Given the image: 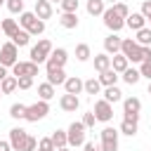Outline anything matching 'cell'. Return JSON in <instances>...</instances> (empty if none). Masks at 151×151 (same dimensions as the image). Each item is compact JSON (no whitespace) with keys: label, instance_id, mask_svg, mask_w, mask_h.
Returning a JSON list of instances; mask_svg holds the SVG:
<instances>
[{"label":"cell","instance_id":"obj_1","mask_svg":"<svg viewBox=\"0 0 151 151\" xmlns=\"http://www.w3.org/2000/svg\"><path fill=\"white\" fill-rule=\"evenodd\" d=\"M19 26H21L24 31H28L31 35H40V33L45 31V21L38 19L35 12H26V9L19 14Z\"/></svg>","mask_w":151,"mask_h":151},{"label":"cell","instance_id":"obj_2","mask_svg":"<svg viewBox=\"0 0 151 151\" xmlns=\"http://www.w3.org/2000/svg\"><path fill=\"white\" fill-rule=\"evenodd\" d=\"M52 50H54V47H52V42H50L47 38L38 40V42L31 47V61H33V64H38V66H40V64H45Z\"/></svg>","mask_w":151,"mask_h":151},{"label":"cell","instance_id":"obj_3","mask_svg":"<svg viewBox=\"0 0 151 151\" xmlns=\"http://www.w3.org/2000/svg\"><path fill=\"white\" fill-rule=\"evenodd\" d=\"M120 54L127 57V61H134V64H142L144 57H142V45L134 42V38H123L120 42Z\"/></svg>","mask_w":151,"mask_h":151},{"label":"cell","instance_id":"obj_4","mask_svg":"<svg viewBox=\"0 0 151 151\" xmlns=\"http://www.w3.org/2000/svg\"><path fill=\"white\" fill-rule=\"evenodd\" d=\"M47 113H50V104H47L45 99H40V101H35V104L26 106V116H24V120H28V123H38V120H42Z\"/></svg>","mask_w":151,"mask_h":151},{"label":"cell","instance_id":"obj_5","mask_svg":"<svg viewBox=\"0 0 151 151\" xmlns=\"http://www.w3.org/2000/svg\"><path fill=\"white\" fill-rule=\"evenodd\" d=\"M85 125H83V120H76V123H71L68 125V130H66V137H68V146H83L85 144Z\"/></svg>","mask_w":151,"mask_h":151},{"label":"cell","instance_id":"obj_6","mask_svg":"<svg viewBox=\"0 0 151 151\" xmlns=\"http://www.w3.org/2000/svg\"><path fill=\"white\" fill-rule=\"evenodd\" d=\"M17 61H19V47L9 40V42H5V45L0 47V64L7 66V68H12Z\"/></svg>","mask_w":151,"mask_h":151},{"label":"cell","instance_id":"obj_7","mask_svg":"<svg viewBox=\"0 0 151 151\" xmlns=\"http://www.w3.org/2000/svg\"><path fill=\"white\" fill-rule=\"evenodd\" d=\"M101 17H104V26H106L111 33H118V31L125 26V19H123V17H120V14H118L113 7H106Z\"/></svg>","mask_w":151,"mask_h":151},{"label":"cell","instance_id":"obj_8","mask_svg":"<svg viewBox=\"0 0 151 151\" xmlns=\"http://www.w3.org/2000/svg\"><path fill=\"white\" fill-rule=\"evenodd\" d=\"M118 130L116 127H104L101 130V144L99 149L101 151H118Z\"/></svg>","mask_w":151,"mask_h":151},{"label":"cell","instance_id":"obj_9","mask_svg":"<svg viewBox=\"0 0 151 151\" xmlns=\"http://www.w3.org/2000/svg\"><path fill=\"white\" fill-rule=\"evenodd\" d=\"M66 61H68V52H66L64 47H57V50L50 52V57H47V61H45V68H47V71H52V68H64Z\"/></svg>","mask_w":151,"mask_h":151},{"label":"cell","instance_id":"obj_10","mask_svg":"<svg viewBox=\"0 0 151 151\" xmlns=\"http://www.w3.org/2000/svg\"><path fill=\"white\" fill-rule=\"evenodd\" d=\"M92 113H94V118H97V120H101V123H109V120L113 118V104H109L106 99H99V101H94V109H92Z\"/></svg>","mask_w":151,"mask_h":151},{"label":"cell","instance_id":"obj_11","mask_svg":"<svg viewBox=\"0 0 151 151\" xmlns=\"http://www.w3.org/2000/svg\"><path fill=\"white\" fill-rule=\"evenodd\" d=\"M12 76L14 78H21V76H38V64H33L31 59L28 61H17L14 66H12Z\"/></svg>","mask_w":151,"mask_h":151},{"label":"cell","instance_id":"obj_12","mask_svg":"<svg viewBox=\"0 0 151 151\" xmlns=\"http://www.w3.org/2000/svg\"><path fill=\"white\" fill-rule=\"evenodd\" d=\"M26 137H28V132L24 127H12L9 130V146H12V151H24Z\"/></svg>","mask_w":151,"mask_h":151},{"label":"cell","instance_id":"obj_13","mask_svg":"<svg viewBox=\"0 0 151 151\" xmlns=\"http://www.w3.org/2000/svg\"><path fill=\"white\" fill-rule=\"evenodd\" d=\"M120 42H123V38H120L118 33L106 35V38H104V52H106V54H118V52H120Z\"/></svg>","mask_w":151,"mask_h":151},{"label":"cell","instance_id":"obj_14","mask_svg":"<svg viewBox=\"0 0 151 151\" xmlns=\"http://www.w3.org/2000/svg\"><path fill=\"white\" fill-rule=\"evenodd\" d=\"M125 26H127V28H132V31H139V28H144V26H146V19H144V14H142V12H130V14L125 17Z\"/></svg>","mask_w":151,"mask_h":151},{"label":"cell","instance_id":"obj_15","mask_svg":"<svg viewBox=\"0 0 151 151\" xmlns=\"http://www.w3.org/2000/svg\"><path fill=\"white\" fill-rule=\"evenodd\" d=\"M59 106H61V111H68V113H73L78 106H80V99H78V94H61V99H59Z\"/></svg>","mask_w":151,"mask_h":151},{"label":"cell","instance_id":"obj_16","mask_svg":"<svg viewBox=\"0 0 151 151\" xmlns=\"http://www.w3.org/2000/svg\"><path fill=\"white\" fill-rule=\"evenodd\" d=\"M33 12H35V17L38 19H50L52 17V2L50 0H35V7H33Z\"/></svg>","mask_w":151,"mask_h":151},{"label":"cell","instance_id":"obj_17","mask_svg":"<svg viewBox=\"0 0 151 151\" xmlns=\"http://www.w3.org/2000/svg\"><path fill=\"white\" fill-rule=\"evenodd\" d=\"M83 83H85V80H80L78 76H71V78L64 80V90H66L68 94H80V92H83Z\"/></svg>","mask_w":151,"mask_h":151},{"label":"cell","instance_id":"obj_18","mask_svg":"<svg viewBox=\"0 0 151 151\" xmlns=\"http://www.w3.org/2000/svg\"><path fill=\"white\" fill-rule=\"evenodd\" d=\"M59 26L61 28H78V12H61Z\"/></svg>","mask_w":151,"mask_h":151},{"label":"cell","instance_id":"obj_19","mask_svg":"<svg viewBox=\"0 0 151 151\" xmlns=\"http://www.w3.org/2000/svg\"><path fill=\"white\" fill-rule=\"evenodd\" d=\"M127 66H130V61H127L125 54H120V52H118V54H111V68H113L116 73H123Z\"/></svg>","mask_w":151,"mask_h":151},{"label":"cell","instance_id":"obj_20","mask_svg":"<svg viewBox=\"0 0 151 151\" xmlns=\"http://www.w3.org/2000/svg\"><path fill=\"white\" fill-rule=\"evenodd\" d=\"M118 78H120V73H116L113 68H106V71H101V73H99V83H101V87L116 85V83H118Z\"/></svg>","mask_w":151,"mask_h":151},{"label":"cell","instance_id":"obj_21","mask_svg":"<svg viewBox=\"0 0 151 151\" xmlns=\"http://www.w3.org/2000/svg\"><path fill=\"white\" fill-rule=\"evenodd\" d=\"M0 31H2L7 38H12V35L19 31V21H17V19H2V21H0Z\"/></svg>","mask_w":151,"mask_h":151},{"label":"cell","instance_id":"obj_22","mask_svg":"<svg viewBox=\"0 0 151 151\" xmlns=\"http://www.w3.org/2000/svg\"><path fill=\"white\" fill-rule=\"evenodd\" d=\"M64 80H66V71H64V68H52V71H47V83H50V85H64Z\"/></svg>","mask_w":151,"mask_h":151},{"label":"cell","instance_id":"obj_23","mask_svg":"<svg viewBox=\"0 0 151 151\" xmlns=\"http://www.w3.org/2000/svg\"><path fill=\"white\" fill-rule=\"evenodd\" d=\"M139 111H142V101L137 97L123 99V113H139Z\"/></svg>","mask_w":151,"mask_h":151},{"label":"cell","instance_id":"obj_24","mask_svg":"<svg viewBox=\"0 0 151 151\" xmlns=\"http://www.w3.org/2000/svg\"><path fill=\"white\" fill-rule=\"evenodd\" d=\"M106 9V2L104 0H87V14L90 17H101Z\"/></svg>","mask_w":151,"mask_h":151},{"label":"cell","instance_id":"obj_25","mask_svg":"<svg viewBox=\"0 0 151 151\" xmlns=\"http://www.w3.org/2000/svg\"><path fill=\"white\" fill-rule=\"evenodd\" d=\"M94 68L101 73V71H106V68H111V54H106V52H101V54H94Z\"/></svg>","mask_w":151,"mask_h":151},{"label":"cell","instance_id":"obj_26","mask_svg":"<svg viewBox=\"0 0 151 151\" xmlns=\"http://www.w3.org/2000/svg\"><path fill=\"white\" fill-rule=\"evenodd\" d=\"M104 99H106L109 104H116V101L123 99V92H120L116 85H109V87H104Z\"/></svg>","mask_w":151,"mask_h":151},{"label":"cell","instance_id":"obj_27","mask_svg":"<svg viewBox=\"0 0 151 151\" xmlns=\"http://www.w3.org/2000/svg\"><path fill=\"white\" fill-rule=\"evenodd\" d=\"M50 139H52V144H54V149H61V146H68V137H66V130H54V132L50 134Z\"/></svg>","mask_w":151,"mask_h":151},{"label":"cell","instance_id":"obj_28","mask_svg":"<svg viewBox=\"0 0 151 151\" xmlns=\"http://www.w3.org/2000/svg\"><path fill=\"white\" fill-rule=\"evenodd\" d=\"M120 78H123V80H125L127 85H137L142 76H139V68H130V66H127V68H125V71L120 73Z\"/></svg>","mask_w":151,"mask_h":151},{"label":"cell","instance_id":"obj_29","mask_svg":"<svg viewBox=\"0 0 151 151\" xmlns=\"http://www.w3.org/2000/svg\"><path fill=\"white\" fill-rule=\"evenodd\" d=\"M83 92H87V94H99V92H101L99 78H87V80L83 83Z\"/></svg>","mask_w":151,"mask_h":151},{"label":"cell","instance_id":"obj_30","mask_svg":"<svg viewBox=\"0 0 151 151\" xmlns=\"http://www.w3.org/2000/svg\"><path fill=\"white\" fill-rule=\"evenodd\" d=\"M137 33V38H134V42L137 45H144V47H151V28H139V31H134Z\"/></svg>","mask_w":151,"mask_h":151},{"label":"cell","instance_id":"obj_31","mask_svg":"<svg viewBox=\"0 0 151 151\" xmlns=\"http://www.w3.org/2000/svg\"><path fill=\"white\" fill-rule=\"evenodd\" d=\"M28 40H31V33H28V31H24V28H19V31L12 35V42H14L17 47H26V45H28Z\"/></svg>","mask_w":151,"mask_h":151},{"label":"cell","instance_id":"obj_32","mask_svg":"<svg viewBox=\"0 0 151 151\" xmlns=\"http://www.w3.org/2000/svg\"><path fill=\"white\" fill-rule=\"evenodd\" d=\"M90 57H92V50H90V45H87V42L76 45V59H78V61H87Z\"/></svg>","mask_w":151,"mask_h":151},{"label":"cell","instance_id":"obj_33","mask_svg":"<svg viewBox=\"0 0 151 151\" xmlns=\"http://www.w3.org/2000/svg\"><path fill=\"white\" fill-rule=\"evenodd\" d=\"M0 90H2V94H12V92L17 90V78H14V76L2 78V80H0Z\"/></svg>","mask_w":151,"mask_h":151},{"label":"cell","instance_id":"obj_34","mask_svg":"<svg viewBox=\"0 0 151 151\" xmlns=\"http://www.w3.org/2000/svg\"><path fill=\"white\" fill-rule=\"evenodd\" d=\"M38 94H40V99L50 101V99L54 97V85H50V83H40V85H38Z\"/></svg>","mask_w":151,"mask_h":151},{"label":"cell","instance_id":"obj_35","mask_svg":"<svg viewBox=\"0 0 151 151\" xmlns=\"http://www.w3.org/2000/svg\"><path fill=\"white\" fill-rule=\"evenodd\" d=\"M120 134H127V137H134L137 134V123L134 120H125L123 118V123H120V130H118Z\"/></svg>","mask_w":151,"mask_h":151},{"label":"cell","instance_id":"obj_36","mask_svg":"<svg viewBox=\"0 0 151 151\" xmlns=\"http://www.w3.org/2000/svg\"><path fill=\"white\" fill-rule=\"evenodd\" d=\"M9 116L17 118V120H24V116H26V104H21V101L12 104V106H9Z\"/></svg>","mask_w":151,"mask_h":151},{"label":"cell","instance_id":"obj_37","mask_svg":"<svg viewBox=\"0 0 151 151\" xmlns=\"http://www.w3.org/2000/svg\"><path fill=\"white\" fill-rule=\"evenodd\" d=\"M5 5H7V9L12 14H21L24 12V0H5Z\"/></svg>","mask_w":151,"mask_h":151},{"label":"cell","instance_id":"obj_38","mask_svg":"<svg viewBox=\"0 0 151 151\" xmlns=\"http://www.w3.org/2000/svg\"><path fill=\"white\" fill-rule=\"evenodd\" d=\"M59 5H61V12H78V5L80 2L78 0H61Z\"/></svg>","mask_w":151,"mask_h":151},{"label":"cell","instance_id":"obj_39","mask_svg":"<svg viewBox=\"0 0 151 151\" xmlns=\"http://www.w3.org/2000/svg\"><path fill=\"white\" fill-rule=\"evenodd\" d=\"M139 76L151 80V59H144V61L139 64Z\"/></svg>","mask_w":151,"mask_h":151},{"label":"cell","instance_id":"obj_40","mask_svg":"<svg viewBox=\"0 0 151 151\" xmlns=\"http://www.w3.org/2000/svg\"><path fill=\"white\" fill-rule=\"evenodd\" d=\"M38 151H54V144H52V139H50V137H42V139H38Z\"/></svg>","mask_w":151,"mask_h":151},{"label":"cell","instance_id":"obj_41","mask_svg":"<svg viewBox=\"0 0 151 151\" xmlns=\"http://www.w3.org/2000/svg\"><path fill=\"white\" fill-rule=\"evenodd\" d=\"M31 85H33V78H31V76H21V78H17V87H19V90H28Z\"/></svg>","mask_w":151,"mask_h":151},{"label":"cell","instance_id":"obj_42","mask_svg":"<svg viewBox=\"0 0 151 151\" xmlns=\"http://www.w3.org/2000/svg\"><path fill=\"white\" fill-rule=\"evenodd\" d=\"M111 7H113V9H116V12H118V14H120V17H123V19H125V17H127V14H130V7H127V5H125V2H120V0H118V2H116V5H111Z\"/></svg>","mask_w":151,"mask_h":151},{"label":"cell","instance_id":"obj_43","mask_svg":"<svg viewBox=\"0 0 151 151\" xmlns=\"http://www.w3.org/2000/svg\"><path fill=\"white\" fill-rule=\"evenodd\" d=\"M35 149H38V139L28 134L26 137V144H24V151H35Z\"/></svg>","mask_w":151,"mask_h":151},{"label":"cell","instance_id":"obj_44","mask_svg":"<svg viewBox=\"0 0 151 151\" xmlns=\"http://www.w3.org/2000/svg\"><path fill=\"white\" fill-rule=\"evenodd\" d=\"M94 123H97V118H94V113H92V111L83 116V125H85V127H94Z\"/></svg>","mask_w":151,"mask_h":151},{"label":"cell","instance_id":"obj_45","mask_svg":"<svg viewBox=\"0 0 151 151\" xmlns=\"http://www.w3.org/2000/svg\"><path fill=\"white\" fill-rule=\"evenodd\" d=\"M142 14H144L146 21L151 19V0H144V2H142Z\"/></svg>","mask_w":151,"mask_h":151},{"label":"cell","instance_id":"obj_46","mask_svg":"<svg viewBox=\"0 0 151 151\" xmlns=\"http://www.w3.org/2000/svg\"><path fill=\"white\" fill-rule=\"evenodd\" d=\"M0 151H12V146H9V139L5 142V139H0Z\"/></svg>","mask_w":151,"mask_h":151},{"label":"cell","instance_id":"obj_47","mask_svg":"<svg viewBox=\"0 0 151 151\" xmlns=\"http://www.w3.org/2000/svg\"><path fill=\"white\" fill-rule=\"evenodd\" d=\"M83 146H85V151H101V149H99V146H94L92 142H85Z\"/></svg>","mask_w":151,"mask_h":151},{"label":"cell","instance_id":"obj_48","mask_svg":"<svg viewBox=\"0 0 151 151\" xmlns=\"http://www.w3.org/2000/svg\"><path fill=\"white\" fill-rule=\"evenodd\" d=\"M7 76H9V73H7V66H2V64H0V80H2V78H7Z\"/></svg>","mask_w":151,"mask_h":151},{"label":"cell","instance_id":"obj_49","mask_svg":"<svg viewBox=\"0 0 151 151\" xmlns=\"http://www.w3.org/2000/svg\"><path fill=\"white\" fill-rule=\"evenodd\" d=\"M54 151H68V146H61V149H54Z\"/></svg>","mask_w":151,"mask_h":151},{"label":"cell","instance_id":"obj_50","mask_svg":"<svg viewBox=\"0 0 151 151\" xmlns=\"http://www.w3.org/2000/svg\"><path fill=\"white\" fill-rule=\"evenodd\" d=\"M104 2H111V5H116V2H118V0H104Z\"/></svg>","mask_w":151,"mask_h":151},{"label":"cell","instance_id":"obj_51","mask_svg":"<svg viewBox=\"0 0 151 151\" xmlns=\"http://www.w3.org/2000/svg\"><path fill=\"white\" fill-rule=\"evenodd\" d=\"M149 94H151V80H149Z\"/></svg>","mask_w":151,"mask_h":151},{"label":"cell","instance_id":"obj_52","mask_svg":"<svg viewBox=\"0 0 151 151\" xmlns=\"http://www.w3.org/2000/svg\"><path fill=\"white\" fill-rule=\"evenodd\" d=\"M50 2H61V0H50Z\"/></svg>","mask_w":151,"mask_h":151},{"label":"cell","instance_id":"obj_53","mask_svg":"<svg viewBox=\"0 0 151 151\" xmlns=\"http://www.w3.org/2000/svg\"><path fill=\"white\" fill-rule=\"evenodd\" d=\"M0 5H5V0H0Z\"/></svg>","mask_w":151,"mask_h":151},{"label":"cell","instance_id":"obj_54","mask_svg":"<svg viewBox=\"0 0 151 151\" xmlns=\"http://www.w3.org/2000/svg\"><path fill=\"white\" fill-rule=\"evenodd\" d=\"M0 97H2V90H0Z\"/></svg>","mask_w":151,"mask_h":151},{"label":"cell","instance_id":"obj_55","mask_svg":"<svg viewBox=\"0 0 151 151\" xmlns=\"http://www.w3.org/2000/svg\"><path fill=\"white\" fill-rule=\"evenodd\" d=\"M0 35H2V31H0Z\"/></svg>","mask_w":151,"mask_h":151},{"label":"cell","instance_id":"obj_56","mask_svg":"<svg viewBox=\"0 0 151 151\" xmlns=\"http://www.w3.org/2000/svg\"><path fill=\"white\" fill-rule=\"evenodd\" d=\"M35 151H38V149H35Z\"/></svg>","mask_w":151,"mask_h":151},{"label":"cell","instance_id":"obj_57","mask_svg":"<svg viewBox=\"0 0 151 151\" xmlns=\"http://www.w3.org/2000/svg\"><path fill=\"white\" fill-rule=\"evenodd\" d=\"M149 21H151V19H149Z\"/></svg>","mask_w":151,"mask_h":151}]
</instances>
